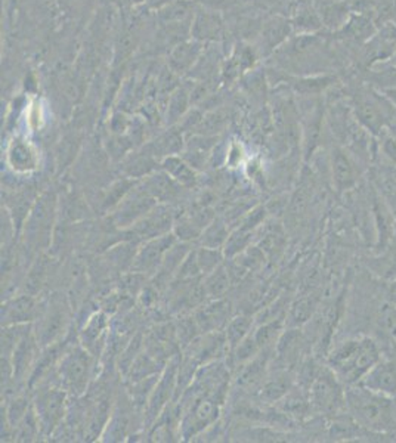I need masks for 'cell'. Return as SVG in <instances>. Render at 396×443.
I'll return each instance as SVG.
<instances>
[{
    "mask_svg": "<svg viewBox=\"0 0 396 443\" xmlns=\"http://www.w3.org/2000/svg\"><path fill=\"white\" fill-rule=\"evenodd\" d=\"M43 123V113L40 108V104H33L28 111V125L33 130H38Z\"/></svg>",
    "mask_w": 396,
    "mask_h": 443,
    "instance_id": "37",
    "label": "cell"
},
{
    "mask_svg": "<svg viewBox=\"0 0 396 443\" xmlns=\"http://www.w3.org/2000/svg\"><path fill=\"white\" fill-rule=\"evenodd\" d=\"M334 372H321L312 386V402L325 414H337L346 406V393L341 390Z\"/></svg>",
    "mask_w": 396,
    "mask_h": 443,
    "instance_id": "3",
    "label": "cell"
},
{
    "mask_svg": "<svg viewBox=\"0 0 396 443\" xmlns=\"http://www.w3.org/2000/svg\"><path fill=\"white\" fill-rule=\"evenodd\" d=\"M382 151L390 161L396 163V138H393V136H387V138H385L382 144Z\"/></svg>",
    "mask_w": 396,
    "mask_h": 443,
    "instance_id": "38",
    "label": "cell"
},
{
    "mask_svg": "<svg viewBox=\"0 0 396 443\" xmlns=\"http://www.w3.org/2000/svg\"><path fill=\"white\" fill-rule=\"evenodd\" d=\"M205 292L212 297H220L223 293L227 292L230 287V278L228 274L223 267L215 269L210 277L205 281Z\"/></svg>",
    "mask_w": 396,
    "mask_h": 443,
    "instance_id": "20",
    "label": "cell"
},
{
    "mask_svg": "<svg viewBox=\"0 0 396 443\" xmlns=\"http://www.w3.org/2000/svg\"><path fill=\"white\" fill-rule=\"evenodd\" d=\"M174 381H175V372L170 371L159 383L156 390H154V395L151 399V411L154 415H156L162 410V406L169 399L170 391H171V389H174Z\"/></svg>",
    "mask_w": 396,
    "mask_h": 443,
    "instance_id": "19",
    "label": "cell"
},
{
    "mask_svg": "<svg viewBox=\"0 0 396 443\" xmlns=\"http://www.w3.org/2000/svg\"><path fill=\"white\" fill-rule=\"evenodd\" d=\"M257 349H259V346H257L254 337H246L243 342L237 346V359L241 362L250 359L251 356L256 355Z\"/></svg>",
    "mask_w": 396,
    "mask_h": 443,
    "instance_id": "35",
    "label": "cell"
},
{
    "mask_svg": "<svg viewBox=\"0 0 396 443\" xmlns=\"http://www.w3.org/2000/svg\"><path fill=\"white\" fill-rule=\"evenodd\" d=\"M175 182L176 180L167 173H157L145 180L144 188L156 200L169 201L178 194V186Z\"/></svg>",
    "mask_w": 396,
    "mask_h": 443,
    "instance_id": "13",
    "label": "cell"
},
{
    "mask_svg": "<svg viewBox=\"0 0 396 443\" xmlns=\"http://www.w3.org/2000/svg\"><path fill=\"white\" fill-rule=\"evenodd\" d=\"M332 175L336 188L343 192L348 191L356 185L358 182V168L348 152H344L340 148L333 149L332 154Z\"/></svg>",
    "mask_w": 396,
    "mask_h": 443,
    "instance_id": "10",
    "label": "cell"
},
{
    "mask_svg": "<svg viewBox=\"0 0 396 443\" xmlns=\"http://www.w3.org/2000/svg\"><path fill=\"white\" fill-rule=\"evenodd\" d=\"M227 125V115L222 111H215L204 118L201 123V129L205 134H212L220 132Z\"/></svg>",
    "mask_w": 396,
    "mask_h": 443,
    "instance_id": "32",
    "label": "cell"
},
{
    "mask_svg": "<svg viewBox=\"0 0 396 443\" xmlns=\"http://www.w3.org/2000/svg\"><path fill=\"white\" fill-rule=\"evenodd\" d=\"M64 323H65V315H64V309H61V306H57V308H52V311H49V313L43 318L42 330H40L42 343L49 345L52 340H55L64 330Z\"/></svg>",
    "mask_w": 396,
    "mask_h": 443,
    "instance_id": "16",
    "label": "cell"
},
{
    "mask_svg": "<svg viewBox=\"0 0 396 443\" xmlns=\"http://www.w3.org/2000/svg\"><path fill=\"white\" fill-rule=\"evenodd\" d=\"M291 384H293V380L290 379L287 372L277 374V377H272L271 380H268L264 384L262 399H265L268 402L281 399L283 396H285L288 393L290 389H291Z\"/></svg>",
    "mask_w": 396,
    "mask_h": 443,
    "instance_id": "18",
    "label": "cell"
},
{
    "mask_svg": "<svg viewBox=\"0 0 396 443\" xmlns=\"http://www.w3.org/2000/svg\"><path fill=\"white\" fill-rule=\"evenodd\" d=\"M220 259H222V255L219 251H216V248L205 247L197 254V260H198L200 269L203 272H205V274H212V272L220 263Z\"/></svg>",
    "mask_w": 396,
    "mask_h": 443,
    "instance_id": "27",
    "label": "cell"
},
{
    "mask_svg": "<svg viewBox=\"0 0 396 443\" xmlns=\"http://www.w3.org/2000/svg\"><path fill=\"white\" fill-rule=\"evenodd\" d=\"M380 361V349L371 337L348 340L337 346L329 357L336 377L348 386L359 384Z\"/></svg>",
    "mask_w": 396,
    "mask_h": 443,
    "instance_id": "2",
    "label": "cell"
},
{
    "mask_svg": "<svg viewBox=\"0 0 396 443\" xmlns=\"http://www.w3.org/2000/svg\"><path fill=\"white\" fill-rule=\"evenodd\" d=\"M317 301L311 297V299H302L300 301H298L295 304V308L291 311V319L295 323H303L306 322L309 318L312 316L314 311H315Z\"/></svg>",
    "mask_w": 396,
    "mask_h": 443,
    "instance_id": "28",
    "label": "cell"
},
{
    "mask_svg": "<svg viewBox=\"0 0 396 443\" xmlns=\"http://www.w3.org/2000/svg\"><path fill=\"white\" fill-rule=\"evenodd\" d=\"M227 308H228L227 303H220V301H217L212 306H208V308H204L197 315L198 326L205 331L216 330L228 316Z\"/></svg>",
    "mask_w": 396,
    "mask_h": 443,
    "instance_id": "17",
    "label": "cell"
},
{
    "mask_svg": "<svg viewBox=\"0 0 396 443\" xmlns=\"http://www.w3.org/2000/svg\"><path fill=\"white\" fill-rule=\"evenodd\" d=\"M171 224L170 213L166 209L154 207L147 216L135 224V232L144 238H157L169 232Z\"/></svg>",
    "mask_w": 396,
    "mask_h": 443,
    "instance_id": "11",
    "label": "cell"
},
{
    "mask_svg": "<svg viewBox=\"0 0 396 443\" xmlns=\"http://www.w3.org/2000/svg\"><path fill=\"white\" fill-rule=\"evenodd\" d=\"M9 309V316L15 321H26L27 318H31L33 311H34V304L33 300L28 297H23L12 301Z\"/></svg>",
    "mask_w": 396,
    "mask_h": 443,
    "instance_id": "29",
    "label": "cell"
},
{
    "mask_svg": "<svg viewBox=\"0 0 396 443\" xmlns=\"http://www.w3.org/2000/svg\"><path fill=\"white\" fill-rule=\"evenodd\" d=\"M262 367H264V364L257 359L251 365H249L244 369L243 376H241V384L250 387V386H254V384L259 383L261 377H262Z\"/></svg>",
    "mask_w": 396,
    "mask_h": 443,
    "instance_id": "34",
    "label": "cell"
},
{
    "mask_svg": "<svg viewBox=\"0 0 396 443\" xmlns=\"http://www.w3.org/2000/svg\"><path fill=\"white\" fill-rule=\"evenodd\" d=\"M288 34V24L283 20H272L264 30V40L269 47L277 46Z\"/></svg>",
    "mask_w": 396,
    "mask_h": 443,
    "instance_id": "21",
    "label": "cell"
},
{
    "mask_svg": "<svg viewBox=\"0 0 396 443\" xmlns=\"http://www.w3.org/2000/svg\"><path fill=\"white\" fill-rule=\"evenodd\" d=\"M6 157L11 168L16 173H30L39 166L38 149L24 138H15L9 144Z\"/></svg>",
    "mask_w": 396,
    "mask_h": 443,
    "instance_id": "8",
    "label": "cell"
},
{
    "mask_svg": "<svg viewBox=\"0 0 396 443\" xmlns=\"http://www.w3.org/2000/svg\"><path fill=\"white\" fill-rule=\"evenodd\" d=\"M163 167L166 170V173L174 178L179 185L193 186L197 180V175L194 172V168L178 157L169 156L163 161Z\"/></svg>",
    "mask_w": 396,
    "mask_h": 443,
    "instance_id": "15",
    "label": "cell"
},
{
    "mask_svg": "<svg viewBox=\"0 0 396 443\" xmlns=\"http://www.w3.org/2000/svg\"><path fill=\"white\" fill-rule=\"evenodd\" d=\"M225 240H228V232L220 222H215L203 234V244L209 248H217Z\"/></svg>",
    "mask_w": 396,
    "mask_h": 443,
    "instance_id": "25",
    "label": "cell"
},
{
    "mask_svg": "<svg viewBox=\"0 0 396 443\" xmlns=\"http://www.w3.org/2000/svg\"><path fill=\"white\" fill-rule=\"evenodd\" d=\"M174 235H162L152 240L140 251L132 265L135 270L151 272L156 270L164 260L167 251L174 246Z\"/></svg>",
    "mask_w": 396,
    "mask_h": 443,
    "instance_id": "7",
    "label": "cell"
},
{
    "mask_svg": "<svg viewBox=\"0 0 396 443\" xmlns=\"http://www.w3.org/2000/svg\"><path fill=\"white\" fill-rule=\"evenodd\" d=\"M359 384L386 396H396V361H380Z\"/></svg>",
    "mask_w": 396,
    "mask_h": 443,
    "instance_id": "9",
    "label": "cell"
},
{
    "mask_svg": "<svg viewBox=\"0 0 396 443\" xmlns=\"http://www.w3.org/2000/svg\"><path fill=\"white\" fill-rule=\"evenodd\" d=\"M217 417V406L215 401L209 398H201L193 406L191 414L186 418L185 433H196L205 425L213 422Z\"/></svg>",
    "mask_w": 396,
    "mask_h": 443,
    "instance_id": "12",
    "label": "cell"
},
{
    "mask_svg": "<svg viewBox=\"0 0 396 443\" xmlns=\"http://www.w3.org/2000/svg\"><path fill=\"white\" fill-rule=\"evenodd\" d=\"M377 326L385 335L396 340V306L389 303L380 311L377 318Z\"/></svg>",
    "mask_w": 396,
    "mask_h": 443,
    "instance_id": "23",
    "label": "cell"
},
{
    "mask_svg": "<svg viewBox=\"0 0 396 443\" xmlns=\"http://www.w3.org/2000/svg\"><path fill=\"white\" fill-rule=\"evenodd\" d=\"M356 117L358 122L374 134L382 130L385 123L383 113L367 99H361L356 102Z\"/></svg>",
    "mask_w": 396,
    "mask_h": 443,
    "instance_id": "14",
    "label": "cell"
},
{
    "mask_svg": "<svg viewBox=\"0 0 396 443\" xmlns=\"http://www.w3.org/2000/svg\"><path fill=\"white\" fill-rule=\"evenodd\" d=\"M346 408L359 427L385 433L396 429V411L392 396L377 393L363 384L346 391Z\"/></svg>",
    "mask_w": 396,
    "mask_h": 443,
    "instance_id": "1",
    "label": "cell"
},
{
    "mask_svg": "<svg viewBox=\"0 0 396 443\" xmlns=\"http://www.w3.org/2000/svg\"><path fill=\"white\" fill-rule=\"evenodd\" d=\"M197 46H193V45H183V46H179L174 55H171V64H174V67L176 68V70H183V68L189 67L194 59L197 58Z\"/></svg>",
    "mask_w": 396,
    "mask_h": 443,
    "instance_id": "26",
    "label": "cell"
},
{
    "mask_svg": "<svg viewBox=\"0 0 396 443\" xmlns=\"http://www.w3.org/2000/svg\"><path fill=\"white\" fill-rule=\"evenodd\" d=\"M280 330H281V321L266 323V326H264L259 331L254 334V340H256L257 346L262 347V346L271 345L275 340V337H277V334L280 333Z\"/></svg>",
    "mask_w": 396,
    "mask_h": 443,
    "instance_id": "30",
    "label": "cell"
},
{
    "mask_svg": "<svg viewBox=\"0 0 396 443\" xmlns=\"http://www.w3.org/2000/svg\"><path fill=\"white\" fill-rule=\"evenodd\" d=\"M91 359L83 349H74L62 357L60 377L62 383L76 393H81L88 383Z\"/></svg>",
    "mask_w": 396,
    "mask_h": 443,
    "instance_id": "4",
    "label": "cell"
},
{
    "mask_svg": "<svg viewBox=\"0 0 396 443\" xmlns=\"http://www.w3.org/2000/svg\"><path fill=\"white\" fill-rule=\"evenodd\" d=\"M387 299H389V303L395 304L396 306V281L390 284L389 287V292H387Z\"/></svg>",
    "mask_w": 396,
    "mask_h": 443,
    "instance_id": "39",
    "label": "cell"
},
{
    "mask_svg": "<svg viewBox=\"0 0 396 443\" xmlns=\"http://www.w3.org/2000/svg\"><path fill=\"white\" fill-rule=\"evenodd\" d=\"M251 327V321L249 318H235L230 322L227 331V342L232 347L238 346L246 338L249 328Z\"/></svg>",
    "mask_w": 396,
    "mask_h": 443,
    "instance_id": "22",
    "label": "cell"
},
{
    "mask_svg": "<svg viewBox=\"0 0 396 443\" xmlns=\"http://www.w3.org/2000/svg\"><path fill=\"white\" fill-rule=\"evenodd\" d=\"M154 207H156V198L148 194L145 188L135 190L120 202L114 220L117 226H130L147 216Z\"/></svg>",
    "mask_w": 396,
    "mask_h": 443,
    "instance_id": "5",
    "label": "cell"
},
{
    "mask_svg": "<svg viewBox=\"0 0 396 443\" xmlns=\"http://www.w3.org/2000/svg\"><path fill=\"white\" fill-rule=\"evenodd\" d=\"M38 424L43 432L50 433L64 417L65 411V393L57 389L46 390L36 401Z\"/></svg>",
    "mask_w": 396,
    "mask_h": 443,
    "instance_id": "6",
    "label": "cell"
},
{
    "mask_svg": "<svg viewBox=\"0 0 396 443\" xmlns=\"http://www.w3.org/2000/svg\"><path fill=\"white\" fill-rule=\"evenodd\" d=\"M344 12H346V8H344L341 4L336 2V4L325 6L321 12V16L327 23V25H337L344 18Z\"/></svg>",
    "mask_w": 396,
    "mask_h": 443,
    "instance_id": "33",
    "label": "cell"
},
{
    "mask_svg": "<svg viewBox=\"0 0 396 443\" xmlns=\"http://www.w3.org/2000/svg\"><path fill=\"white\" fill-rule=\"evenodd\" d=\"M185 107H186V93L183 91H179L178 93H175V98L171 99V104L169 108L170 122L178 120V118L183 114Z\"/></svg>",
    "mask_w": 396,
    "mask_h": 443,
    "instance_id": "36",
    "label": "cell"
},
{
    "mask_svg": "<svg viewBox=\"0 0 396 443\" xmlns=\"http://www.w3.org/2000/svg\"><path fill=\"white\" fill-rule=\"evenodd\" d=\"M219 30H220V21L215 15H210V13L200 15L196 21L197 38H201V39L213 38L215 34L219 33Z\"/></svg>",
    "mask_w": 396,
    "mask_h": 443,
    "instance_id": "24",
    "label": "cell"
},
{
    "mask_svg": "<svg viewBox=\"0 0 396 443\" xmlns=\"http://www.w3.org/2000/svg\"><path fill=\"white\" fill-rule=\"evenodd\" d=\"M104 326H106V321H104V316L102 315H96L92 318V321L88 323V327L84 328V333H83V342L84 345H94L96 342V338L99 337L101 331L104 330Z\"/></svg>",
    "mask_w": 396,
    "mask_h": 443,
    "instance_id": "31",
    "label": "cell"
},
{
    "mask_svg": "<svg viewBox=\"0 0 396 443\" xmlns=\"http://www.w3.org/2000/svg\"><path fill=\"white\" fill-rule=\"evenodd\" d=\"M383 93H385V96L392 102V104L396 105V88H386V89L383 91Z\"/></svg>",
    "mask_w": 396,
    "mask_h": 443,
    "instance_id": "40",
    "label": "cell"
}]
</instances>
